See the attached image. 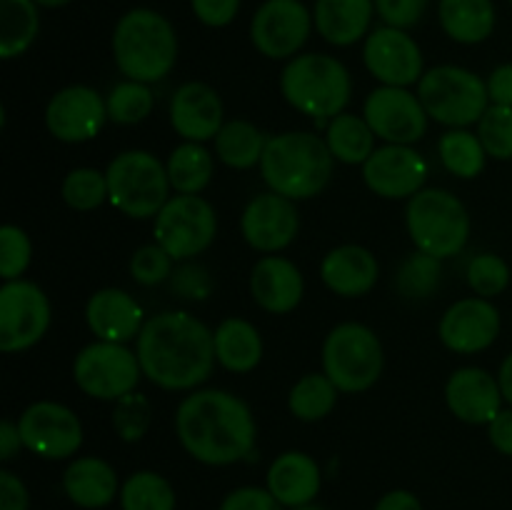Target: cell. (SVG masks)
<instances>
[{
	"label": "cell",
	"mask_w": 512,
	"mask_h": 510,
	"mask_svg": "<svg viewBox=\"0 0 512 510\" xmlns=\"http://www.w3.org/2000/svg\"><path fill=\"white\" fill-rule=\"evenodd\" d=\"M135 353L145 378L163 390H198L218 363L213 330L185 310L145 320Z\"/></svg>",
	"instance_id": "6da1fadb"
},
{
	"label": "cell",
	"mask_w": 512,
	"mask_h": 510,
	"mask_svg": "<svg viewBox=\"0 0 512 510\" xmlns=\"http://www.w3.org/2000/svg\"><path fill=\"white\" fill-rule=\"evenodd\" d=\"M175 433L190 458L220 468L253 455L258 425L243 398L228 390L200 388L180 400Z\"/></svg>",
	"instance_id": "7a4b0ae2"
},
{
	"label": "cell",
	"mask_w": 512,
	"mask_h": 510,
	"mask_svg": "<svg viewBox=\"0 0 512 510\" xmlns=\"http://www.w3.org/2000/svg\"><path fill=\"white\" fill-rule=\"evenodd\" d=\"M335 158L328 143L308 130H288L268 138L260 175L273 193L290 200L315 198L333 178Z\"/></svg>",
	"instance_id": "3957f363"
},
{
	"label": "cell",
	"mask_w": 512,
	"mask_h": 510,
	"mask_svg": "<svg viewBox=\"0 0 512 510\" xmlns=\"http://www.w3.org/2000/svg\"><path fill=\"white\" fill-rule=\"evenodd\" d=\"M110 45L120 73L138 83H158L178 63V33L158 10L133 8L120 15Z\"/></svg>",
	"instance_id": "277c9868"
},
{
	"label": "cell",
	"mask_w": 512,
	"mask_h": 510,
	"mask_svg": "<svg viewBox=\"0 0 512 510\" xmlns=\"http://www.w3.org/2000/svg\"><path fill=\"white\" fill-rule=\"evenodd\" d=\"M280 93L298 113L318 123L345 113L353 95V80L338 58L325 53H303L288 60L280 75Z\"/></svg>",
	"instance_id": "5b68a950"
},
{
	"label": "cell",
	"mask_w": 512,
	"mask_h": 510,
	"mask_svg": "<svg viewBox=\"0 0 512 510\" xmlns=\"http://www.w3.org/2000/svg\"><path fill=\"white\" fill-rule=\"evenodd\" d=\"M405 225L413 245L438 260L453 258L470 240V215L450 190L423 188L408 200Z\"/></svg>",
	"instance_id": "8992f818"
},
{
	"label": "cell",
	"mask_w": 512,
	"mask_h": 510,
	"mask_svg": "<svg viewBox=\"0 0 512 510\" xmlns=\"http://www.w3.org/2000/svg\"><path fill=\"white\" fill-rule=\"evenodd\" d=\"M108 200L128 218H155L170 200L168 168L148 150H125L105 168Z\"/></svg>",
	"instance_id": "52a82bcc"
},
{
	"label": "cell",
	"mask_w": 512,
	"mask_h": 510,
	"mask_svg": "<svg viewBox=\"0 0 512 510\" xmlns=\"http://www.w3.org/2000/svg\"><path fill=\"white\" fill-rule=\"evenodd\" d=\"M418 98L428 118L448 128L480 123L490 108L485 80L460 65H435L425 70L418 83Z\"/></svg>",
	"instance_id": "ba28073f"
},
{
	"label": "cell",
	"mask_w": 512,
	"mask_h": 510,
	"mask_svg": "<svg viewBox=\"0 0 512 510\" xmlns=\"http://www.w3.org/2000/svg\"><path fill=\"white\" fill-rule=\"evenodd\" d=\"M385 368L383 343L363 323H340L323 343V373L340 393H363L380 380Z\"/></svg>",
	"instance_id": "9c48e42d"
},
{
	"label": "cell",
	"mask_w": 512,
	"mask_h": 510,
	"mask_svg": "<svg viewBox=\"0 0 512 510\" xmlns=\"http://www.w3.org/2000/svg\"><path fill=\"white\" fill-rule=\"evenodd\" d=\"M138 353L125 343L95 340L85 345L73 360V380L88 398L120 400L135 393L140 383Z\"/></svg>",
	"instance_id": "30bf717a"
},
{
	"label": "cell",
	"mask_w": 512,
	"mask_h": 510,
	"mask_svg": "<svg viewBox=\"0 0 512 510\" xmlns=\"http://www.w3.org/2000/svg\"><path fill=\"white\" fill-rule=\"evenodd\" d=\"M153 220L155 243L180 263L208 250L218 235L215 208L200 195H173Z\"/></svg>",
	"instance_id": "8fae6325"
},
{
	"label": "cell",
	"mask_w": 512,
	"mask_h": 510,
	"mask_svg": "<svg viewBox=\"0 0 512 510\" xmlns=\"http://www.w3.org/2000/svg\"><path fill=\"white\" fill-rule=\"evenodd\" d=\"M50 300L33 280H5L0 288V350L23 353L45 338L50 328Z\"/></svg>",
	"instance_id": "7c38bea8"
},
{
	"label": "cell",
	"mask_w": 512,
	"mask_h": 510,
	"mask_svg": "<svg viewBox=\"0 0 512 510\" xmlns=\"http://www.w3.org/2000/svg\"><path fill=\"white\" fill-rule=\"evenodd\" d=\"M313 25L303 0H265L250 20V40L265 58L288 60L308 43Z\"/></svg>",
	"instance_id": "4fadbf2b"
},
{
	"label": "cell",
	"mask_w": 512,
	"mask_h": 510,
	"mask_svg": "<svg viewBox=\"0 0 512 510\" xmlns=\"http://www.w3.org/2000/svg\"><path fill=\"white\" fill-rule=\"evenodd\" d=\"M23 445L45 460L73 458L83 445V423L78 415L55 400H38L18 418Z\"/></svg>",
	"instance_id": "5bb4252c"
},
{
	"label": "cell",
	"mask_w": 512,
	"mask_h": 510,
	"mask_svg": "<svg viewBox=\"0 0 512 510\" xmlns=\"http://www.w3.org/2000/svg\"><path fill=\"white\" fill-rule=\"evenodd\" d=\"M363 63L380 85L410 88L425 75L423 50L408 30L380 25L363 43Z\"/></svg>",
	"instance_id": "9a60e30c"
},
{
	"label": "cell",
	"mask_w": 512,
	"mask_h": 510,
	"mask_svg": "<svg viewBox=\"0 0 512 510\" xmlns=\"http://www.w3.org/2000/svg\"><path fill=\"white\" fill-rule=\"evenodd\" d=\"M363 118L373 128L375 138L393 145H413L428 133V113L418 93L395 85H380L365 98Z\"/></svg>",
	"instance_id": "2e32d148"
},
{
	"label": "cell",
	"mask_w": 512,
	"mask_h": 510,
	"mask_svg": "<svg viewBox=\"0 0 512 510\" xmlns=\"http://www.w3.org/2000/svg\"><path fill=\"white\" fill-rule=\"evenodd\" d=\"M108 123L105 98L90 85H68L50 98L45 108V125L60 143H88Z\"/></svg>",
	"instance_id": "e0dca14e"
},
{
	"label": "cell",
	"mask_w": 512,
	"mask_h": 510,
	"mask_svg": "<svg viewBox=\"0 0 512 510\" xmlns=\"http://www.w3.org/2000/svg\"><path fill=\"white\" fill-rule=\"evenodd\" d=\"M363 180L380 198L410 200L425 188L428 163L413 145L385 143L363 163Z\"/></svg>",
	"instance_id": "ac0fdd59"
},
{
	"label": "cell",
	"mask_w": 512,
	"mask_h": 510,
	"mask_svg": "<svg viewBox=\"0 0 512 510\" xmlns=\"http://www.w3.org/2000/svg\"><path fill=\"white\" fill-rule=\"evenodd\" d=\"M298 230L300 215L295 200L273 190L255 195L240 215V233L258 253H280L293 243Z\"/></svg>",
	"instance_id": "d6986e66"
},
{
	"label": "cell",
	"mask_w": 512,
	"mask_h": 510,
	"mask_svg": "<svg viewBox=\"0 0 512 510\" xmlns=\"http://www.w3.org/2000/svg\"><path fill=\"white\" fill-rule=\"evenodd\" d=\"M500 310L488 298H460L443 313L438 325L440 343L460 355L488 350L500 335Z\"/></svg>",
	"instance_id": "ffe728a7"
},
{
	"label": "cell",
	"mask_w": 512,
	"mask_h": 510,
	"mask_svg": "<svg viewBox=\"0 0 512 510\" xmlns=\"http://www.w3.org/2000/svg\"><path fill=\"white\" fill-rule=\"evenodd\" d=\"M170 125L190 143L215 140L225 125V108L218 90L200 80L180 85L170 98Z\"/></svg>",
	"instance_id": "44dd1931"
},
{
	"label": "cell",
	"mask_w": 512,
	"mask_h": 510,
	"mask_svg": "<svg viewBox=\"0 0 512 510\" xmlns=\"http://www.w3.org/2000/svg\"><path fill=\"white\" fill-rule=\"evenodd\" d=\"M503 390L495 375L483 368H458L445 383L450 413L468 425H488L503 410Z\"/></svg>",
	"instance_id": "7402d4cb"
},
{
	"label": "cell",
	"mask_w": 512,
	"mask_h": 510,
	"mask_svg": "<svg viewBox=\"0 0 512 510\" xmlns=\"http://www.w3.org/2000/svg\"><path fill=\"white\" fill-rule=\"evenodd\" d=\"M85 323L98 340L128 343L138 338L145 325L143 305L120 288H103L90 295L85 305Z\"/></svg>",
	"instance_id": "603a6c76"
},
{
	"label": "cell",
	"mask_w": 512,
	"mask_h": 510,
	"mask_svg": "<svg viewBox=\"0 0 512 510\" xmlns=\"http://www.w3.org/2000/svg\"><path fill=\"white\" fill-rule=\"evenodd\" d=\"M250 293L263 310L273 315L293 313L305 293V280L298 265L283 255H265L253 265Z\"/></svg>",
	"instance_id": "cb8c5ba5"
},
{
	"label": "cell",
	"mask_w": 512,
	"mask_h": 510,
	"mask_svg": "<svg viewBox=\"0 0 512 510\" xmlns=\"http://www.w3.org/2000/svg\"><path fill=\"white\" fill-rule=\"evenodd\" d=\"M320 278L330 293L340 298H360L378 283L380 263L363 245H338L320 263Z\"/></svg>",
	"instance_id": "d4e9b609"
},
{
	"label": "cell",
	"mask_w": 512,
	"mask_h": 510,
	"mask_svg": "<svg viewBox=\"0 0 512 510\" xmlns=\"http://www.w3.org/2000/svg\"><path fill=\"white\" fill-rule=\"evenodd\" d=\"M265 488L283 508H300V505L315 503L323 488V473L308 453L288 450L270 463Z\"/></svg>",
	"instance_id": "484cf974"
},
{
	"label": "cell",
	"mask_w": 512,
	"mask_h": 510,
	"mask_svg": "<svg viewBox=\"0 0 512 510\" xmlns=\"http://www.w3.org/2000/svg\"><path fill=\"white\" fill-rule=\"evenodd\" d=\"M63 493L83 510L108 508L120 495L118 473L108 460L95 455L75 458L63 473Z\"/></svg>",
	"instance_id": "4316f807"
},
{
	"label": "cell",
	"mask_w": 512,
	"mask_h": 510,
	"mask_svg": "<svg viewBox=\"0 0 512 510\" xmlns=\"http://www.w3.org/2000/svg\"><path fill=\"white\" fill-rule=\"evenodd\" d=\"M375 0H315L313 23L320 38L338 48H350L368 38Z\"/></svg>",
	"instance_id": "83f0119b"
},
{
	"label": "cell",
	"mask_w": 512,
	"mask_h": 510,
	"mask_svg": "<svg viewBox=\"0 0 512 510\" xmlns=\"http://www.w3.org/2000/svg\"><path fill=\"white\" fill-rule=\"evenodd\" d=\"M438 20L450 40L478 45L493 35L498 15L493 0H440Z\"/></svg>",
	"instance_id": "f1b7e54d"
},
{
	"label": "cell",
	"mask_w": 512,
	"mask_h": 510,
	"mask_svg": "<svg viewBox=\"0 0 512 510\" xmlns=\"http://www.w3.org/2000/svg\"><path fill=\"white\" fill-rule=\"evenodd\" d=\"M215 358L230 373H250L263 360V338L250 320L228 318L213 330Z\"/></svg>",
	"instance_id": "f546056e"
},
{
	"label": "cell",
	"mask_w": 512,
	"mask_h": 510,
	"mask_svg": "<svg viewBox=\"0 0 512 510\" xmlns=\"http://www.w3.org/2000/svg\"><path fill=\"white\" fill-rule=\"evenodd\" d=\"M40 33V5L33 0H0V58L28 53Z\"/></svg>",
	"instance_id": "4dcf8cb0"
},
{
	"label": "cell",
	"mask_w": 512,
	"mask_h": 510,
	"mask_svg": "<svg viewBox=\"0 0 512 510\" xmlns=\"http://www.w3.org/2000/svg\"><path fill=\"white\" fill-rule=\"evenodd\" d=\"M265 145L268 138L263 130L248 120H228L215 135V155L220 163L233 170H250L260 165Z\"/></svg>",
	"instance_id": "1f68e13d"
},
{
	"label": "cell",
	"mask_w": 512,
	"mask_h": 510,
	"mask_svg": "<svg viewBox=\"0 0 512 510\" xmlns=\"http://www.w3.org/2000/svg\"><path fill=\"white\" fill-rule=\"evenodd\" d=\"M325 143L335 160L345 165H363L375 150V133L363 115L340 113L328 120Z\"/></svg>",
	"instance_id": "d6a6232c"
},
{
	"label": "cell",
	"mask_w": 512,
	"mask_h": 510,
	"mask_svg": "<svg viewBox=\"0 0 512 510\" xmlns=\"http://www.w3.org/2000/svg\"><path fill=\"white\" fill-rule=\"evenodd\" d=\"M165 168H168V178L173 190H178L183 195H198L213 180L215 160L213 153L203 143H190V140H185V143H180L170 153Z\"/></svg>",
	"instance_id": "836d02e7"
},
{
	"label": "cell",
	"mask_w": 512,
	"mask_h": 510,
	"mask_svg": "<svg viewBox=\"0 0 512 510\" xmlns=\"http://www.w3.org/2000/svg\"><path fill=\"white\" fill-rule=\"evenodd\" d=\"M340 390L325 373H310L293 385L288 395V408L303 423H318L333 413Z\"/></svg>",
	"instance_id": "e575fe53"
},
{
	"label": "cell",
	"mask_w": 512,
	"mask_h": 510,
	"mask_svg": "<svg viewBox=\"0 0 512 510\" xmlns=\"http://www.w3.org/2000/svg\"><path fill=\"white\" fill-rule=\"evenodd\" d=\"M438 155L443 168L463 180L478 178L485 168V160H488L478 133H470L468 128H450L440 138Z\"/></svg>",
	"instance_id": "d590c367"
},
{
	"label": "cell",
	"mask_w": 512,
	"mask_h": 510,
	"mask_svg": "<svg viewBox=\"0 0 512 510\" xmlns=\"http://www.w3.org/2000/svg\"><path fill=\"white\" fill-rule=\"evenodd\" d=\"M175 490L168 478L153 470H138L120 485L123 510H175Z\"/></svg>",
	"instance_id": "8d00e7d4"
},
{
	"label": "cell",
	"mask_w": 512,
	"mask_h": 510,
	"mask_svg": "<svg viewBox=\"0 0 512 510\" xmlns=\"http://www.w3.org/2000/svg\"><path fill=\"white\" fill-rule=\"evenodd\" d=\"M105 105H108V120L118 125H138L153 113L155 95L148 83L123 80L110 90Z\"/></svg>",
	"instance_id": "74e56055"
},
{
	"label": "cell",
	"mask_w": 512,
	"mask_h": 510,
	"mask_svg": "<svg viewBox=\"0 0 512 510\" xmlns=\"http://www.w3.org/2000/svg\"><path fill=\"white\" fill-rule=\"evenodd\" d=\"M440 285V260L415 250L400 263L398 290L405 298H430Z\"/></svg>",
	"instance_id": "f35d334b"
},
{
	"label": "cell",
	"mask_w": 512,
	"mask_h": 510,
	"mask_svg": "<svg viewBox=\"0 0 512 510\" xmlns=\"http://www.w3.org/2000/svg\"><path fill=\"white\" fill-rule=\"evenodd\" d=\"M60 195L73 210H95L108 200V178L95 168H75L65 175Z\"/></svg>",
	"instance_id": "ab89813d"
},
{
	"label": "cell",
	"mask_w": 512,
	"mask_h": 510,
	"mask_svg": "<svg viewBox=\"0 0 512 510\" xmlns=\"http://www.w3.org/2000/svg\"><path fill=\"white\" fill-rule=\"evenodd\" d=\"M478 138L488 158L512 160V108L490 105L478 123Z\"/></svg>",
	"instance_id": "60d3db41"
},
{
	"label": "cell",
	"mask_w": 512,
	"mask_h": 510,
	"mask_svg": "<svg viewBox=\"0 0 512 510\" xmlns=\"http://www.w3.org/2000/svg\"><path fill=\"white\" fill-rule=\"evenodd\" d=\"M468 285L473 288L475 295L480 298H495V295L505 293L510 285V268L500 255L495 253H480L468 263Z\"/></svg>",
	"instance_id": "b9f144b4"
},
{
	"label": "cell",
	"mask_w": 512,
	"mask_h": 510,
	"mask_svg": "<svg viewBox=\"0 0 512 510\" xmlns=\"http://www.w3.org/2000/svg\"><path fill=\"white\" fill-rule=\"evenodd\" d=\"M150 418H153L150 400L145 395H140L138 390L125 395V398L115 400L113 428L118 433V438L125 440V443H138L148 433Z\"/></svg>",
	"instance_id": "7bdbcfd3"
},
{
	"label": "cell",
	"mask_w": 512,
	"mask_h": 510,
	"mask_svg": "<svg viewBox=\"0 0 512 510\" xmlns=\"http://www.w3.org/2000/svg\"><path fill=\"white\" fill-rule=\"evenodd\" d=\"M33 258V245L28 233L20 225H3L0 228V275L3 280H18L28 270Z\"/></svg>",
	"instance_id": "ee69618b"
},
{
	"label": "cell",
	"mask_w": 512,
	"mask_h": 510,
	"mask_svg": "<svg viewBox=\"0 0 512 510\" xmlns=\"http://www.w3.org/2000/svg\"><path fill=\"white\" fill-rule=\"evenodd\" d=\"M130 275L138 285L153 288V285L165 283L173 275V258L158 243L143 245L130 258Z\"/></svg>",
	"instance_id": "f6af8a7d"
},
{
	"label": "cell",
	"mask_w": 512,
	"mask_h": 510,
	"mask_svg": "<svg viewBox=\"0 0 512 510\" xmlns=\"http://www.w3.org/2000/svg\"><path fill=\"white\" fill-rule=\"evenodd\" d=\"M170 288L178 298L185 300H205L213 290V280H210V273L203 268V265H195L185 260L178 270H173L170 275Z\"/></svg>",
	"instance_id": "bcb514c9"
},
{
	"label": "cell",
	"mask_w": 512,
	"mask_h": 510,
	"mask_svg": "<svg viewBox=\"0 0 512 510\" xmlns=\"http://www.w3.org/2000/svg\"><path fill=\"white\" fill-rule=\"evenodd\" d=\"M430 0H375V13L385 25L410 30L423 20Z\"/></svg>",
	"instance_id": "7dc6e473"
},
{
	"label": "cell",
	"mask_w": 512,
	"mask_h": 510,
	"mask_svg": "<svg viewBox=\"0 0 512 510\" xmlns=\"http://www.w3.org/2000/svg\"><path fill=\"white\" fill-rule=\"evenodd\" d=\"M218 510H283V505L273 498L268 488L243 485V488L230 490Z\"/></svg>",
	"instance_id": "c3c4849f"
},
{
	"label": "cell",
	"mask_w": 512,
	"mask_h": 510,
	"mask_svg": "<svg viewBox=\"0 0 512 510\" xmlns=\"http://www.w3.org/2000/svg\"><path fill=\"white\" fill-rule=\"evenodd\" d=\"M193 15L208 28H225L240 13V0H190Z\"/></svg>",
	"instance_id": "681fc988"
},
{
	"label": "cell",
	"mask_w": 512,
	"mask_h": 510,
	"mask_svg": "<svg viewBox=\"0 0 512 510\" xmlns=\"http://www.w3.org/2000/svg\"><path fill=\"white\" fill-rule=\"evenodd\" d=\"M0 510H30V493L10 470H0Z\"/></svg>",
	"instance_id": "f907efd6"
},
{
	"label": "cell",
	"mask_w": 512,
	"mask_h": 510,
	"mask_svg": "<svg viewBox=\"0 0 512 510\" xmlns=\"http://www.w3.org/2000/svg\"><path fill=\"white\" fill-rule=\"evenodd\" d=\"M490 105H508L512 108V63H503L485 80Z\"/></svg>",
	"instance_id": "816d5d0a"
},
{
	"label": "cell",
	"mask_w": 512,
	"mask_h": 510,
	"mask_svg": "<svg viewBox=\"0 0 512 510\" xmlns=\"http://www.w3.org/2000/svg\"><path fill=\"white\" fill-rule=\"evenodd\" d=\"M488 438L498 453L512 458V408H503L488 423Z\"/></svg>",
	"instance_id": "f5cc1de1"
},
{
	"label": "cell",
	"mask_w": 512,
	"mask_h": 510,
	"mask_svg": "<svg viewBox=\"0 0 512 510\" xmlns=\"http://www.w3.org/2000/svg\"><path fill=\"white\" fill-rule=\"evenodd\" d=\"M373 510H423V503L410 490H390L375 503Z\"/></svg>",
	"instance_id": "db71d44e"
},
{
	"label": "cell",
	"mask_w": 512,
	"mask_h": 510,
	"mask_svg": "<svg viewBox=\"0 0 512 510\" xmlns=\"http://www.w3.org/2000/svg\"><path fill=\"white\" fill-rule=\"evenodd\" d=\"M25 448L23 445V438H20V430H18V423H13V420H3L0 423V460H13L15 455H18V450Z\"/></svg>",
	"instance_id": "11a10c76"
},
{
	"label": "cell",
	"mask_w": 512,
	"mask_h": 510,
	"mask_svg": "<svg viewBox=\"0 0 512 510\" xmlns=\"http://www.w3.org/2000/svg\"><path fill=\"white\" fill-rule=\"evenodd\" d=\"M498 383H500V390H503L505 403H508L510 408H512V353L503 360V363H500Z\"/></svg>",
	"instance_id": "9f6ffc18"
},
{
	"label": "cell",
	"mask_w": 512,
	"mask_h": 510,
	"mask_svg": "<svg viewBox=\"0 0 512 510\" xmlns=\"http://www.w3.org/2000/svg\"><path fill=\"white\" fill-rule=\"evenodd\" d=\"M33 3L40 5V8H63L70 0H33Z\"/></svg>",
	"instance_id": "6f0895ef"
},
{
	"label": "cell",
	"mask_w": 512,
	"mask_h": 510,
	"mask_svg": "<svg viewBox=\"0 0 512 510\" xmlns=\"http://www.w3.org/2000/svg\"><path fill=\"white\" fill-rule=\"evenodd\" d=\"M290 510H325V508H323V505L308 503V505H300V508H290Z\"/></svg>",
	"instance_id": "680465c9"
},
{
	"label": "cell",
	"mask_w": 512,
	"mask_h": 510,
	"mask_svg": "<svg viewBox=\"0 0 512 510\" xmlns=\"http://www.w3.org/2000/svg\"><path fill=\"white\" fill-rule=\"evenodd\" d=\"M510 5H512V0H510Z\"/></svg>",
	"instance_id": "91938a15"
}]
</instances>
